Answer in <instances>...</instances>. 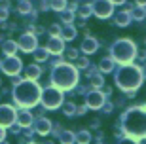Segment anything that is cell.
I'll return each instance as SVG.
<instances>
[{
	"instance_id": "6da1fadb",
	"label": "cell",
	"mask_w": 146,
	"mask_h": 144,
	"mask_svg": "<svg viewBox=\"0 0 146 144\" xmlns=\"http://www.w3.org/2000/svg\"><path fill=\"white\" fill-rule=\"evenodd\" d=\"M121 129L131 139H146V108L133 106L121 116Z\"/></svg>"
},
{
	"instance_id": "7a4b0ae2",
	"label": "cell",
	"mask_w": 146,
	"mask_h": 144,
	"mask_svg": "<svg viewBox=\"0 0 146 144\" xmlns=\"http://www.w3.org/2000/svg\"><path fill=\"white\" fill-rule=\"evenodd\" d=\"M40 86L36 84V80H21L13 86V101H15L17 106L23 108H33L40 102Z\"/></svg>"
},
{
	"instance_id": "3957f363",
	"label": "cell",
	"mask_w": 146,
	"mask_h": 144,
	"mask_svg": "<svg viewBox=\"0 0 146 144\" xmlns=\"http://www.w3.org/2000/svg\"><path fill=\"white\" fill-rule=\"evenodd\" d=\"M144 76H142V70L135 64H129V63H123L121 68L116 72V84L123 91H135L141 87Z\"/></svg>"
},
{
	"instance_id": "277c9868",
	"label": "cell",
	"mask_w": 146,
	"mask_h": 144,
	"mask_svg": "<svg viewBox=\"0 0 146 144\" xmlns=\"http://www.w3.org/2000/svg\"><path fill=\"white\" fill-rule=\"evenodd\" d=\"M51 82L59 89H72L78 82V70L68 63H57L51 68Z\"/></svg>"
},
{
	"instance_id": "5b68a950",
	"label": "cell",
	"mask_w": 146,
	"mask_h": 144,
	"mask_svg": "<svg viewBox=\"0 0 146 144\" xmlns=\"http://www.w3.org/2000/svg\"><path fill=\"white\" fill-rule=\"evenodd\" d=\"M137 53V48L131 40H118L112 46V59L118 63H131Z\"/></svg>"
},
{
	"instance_id": "8992f818",
	"label": "cell",
	"mask_w": 146,
	"mask_h": 144,
	"mask_svg": "<svg viewBox=\"0 0 146 144\" xmlns=\"http://www.w3.org/2000/svg\"><path fill=\"white\" fill-rule=\"evenodd\" d=\"M40 102L46 110H55L63 104V93L59 87H46L44 91H40Z\"/></svg>"
},
{
	"instance_id": "52a82bcc",
	"label": "cell",
	"mask_w": 146,
	"mask_h": 144,
	"mask_svg": "<svg viewBox=\"0 0 146 144\" xmlns=\"http://www.w3.org/2000/svg\"><path fill=\"white\" fill-rule=\"evenodd\" d=\"M112 11H114L112 0H95V2L91 4V13H95L99 19H106V17H110Z\"/></svg>"
},
{
	"instance_id": "ba28073f",
	"label": "cell",
	"mask_w": 146,
	"mask_h": 144,
	"mask_svg": "<svg viewBox=\"0 0 146 144\" xmlns=\"http://www.w3.org/2000/svg\"><path fill=\"white\" fill-rule=\"evenodd\" d=\"M17 48L21 49V51H25V53H33L34 49L38 48L36 36H34L33 32H25V34H21L19 40H17Z\"/></svg>"
},
{
	"instance_id": "9c48e42d",
	"label": "cell",
	"mask_w": 146,
	"mask_h": 144,
	"mask_svg": "<svg viewBox=\"0 0 146 144\" xmlns=\"http://www.w3.org/2000/svg\"><path fill=\"white\" fill-rule=\"evenodd\" d=\"M21 68H23V63H21V59H17L15 55H8L4 59V63H2V70L8 76H17L21 72Z\"/></svg>"
},
{
	"instance_id": "30bf717a",
	"label": "cell",
	"mask_w": 146,
	"mask_h": 144,
	"mask_svg": "<svg viewBox=\"0 0 146 144\" xmlns=\"http://www.w3.org/2000/svg\"><path fill=\"white\" fill-rule=\"evenodd\" d=\"M15 117H17V112L15 108L10 106V104H0V125L2 127H10L15 123Z\"/></svg>"
},
{
	"instance_id": "8fae6325",
	"label": "cell",
	"mask_w": 146,
	"mask_h": 144,
	"mask_svg": "<svg viewBox=\"0 0 146 144\" xmlns=\"http://www.w3.org/2000/svg\"><path fill=\"white\" fill-rule=\"evenodd\" d=\"M104 93H101L99 89L95 91H89L86 95V104L87 108H91V110H99V108H103L104 106Z\"/></svg>"
},
{
	"instance_id": "7c38bea8",
	"label": "cell",
	"mask_w": 146,
	"mask_h": 144,
	"mask_svg": "<svg viewBox=\"0 0 146 144\" xmlns=\"http://www.w3.org/2000/svg\"><path fill=\"white\" fill-rule=\"evenodd\" d=\"M46 48H48L49 53H53V55H61L63 51H65V40H63L61 36H51Z\"/></svg>"
},
{
	"instance_id": "4fadbf2b",
	"label": "cell",
	"mask_w": 146,
	"mask_h": 144,
	"mask_svg": "<svg viewBox=\"0 0 146 144\" xmlns=\"http://www.w3.org/2000/svg\"><path fill=\"white\" fill-rule=\"evenodd\" d=\"M33 123H34V131L38 135H48L51 131V125H53L48 117H38L36 121H33Z\"/></svg>"
},
{
	"instance_id": "5bb4252c",
	"label": "cell",
	"mask_w": 146,
	"mask_h": 144,
	"mask_svg": "<svg viewBox=\"0 0 146 144\" xmlns=\"http://www.w3.org/2000/svg\"><path fill=\"white\" fill-rule=\"evenodd\" d=\"M97 49H99V42L93 36H86V38H84V42H82V51H84L86 55L95 53Z\"/></svg>"
},
{
	"instance_id": "9a60e30c",
	"label": "cell",
	"mask_w": 146,
	"mask_h": 144,
	"mask_svg": "<svg viewBox=\"0 0 146 144\" xmlns=\"http://www.w3.org/2000/svg\"><path fill=\"white\" fill-rule=\"evenodd\" d=\"M15 121H19L21 127H31L33 121H34V117H33V114L29 112V110H23V112H19V116L15 117Z\"/></svg>"
},
{
	"instance_id": "2e32d148",
	"label": "cell",
	"mask_w": 146,
	"mask_h": 144,
	"mask_svg": "<svg viewBox=\"0 0 146 144\" xmlns=\"http://www.w3.org/2000/svg\"><path fill=\"white\" fill-rule=\"evenodd\" d=\"M17 42L15 40H4L2 42V53L4 55H15V51H17Z\"/></svg>"
},
{
	"instance_id": "e0dca14e",
	"label": "cell",
	"mask_w": 146,
	"mask_h": 144,
	"mask_svg": "<svg viewBox=\"0 0 146 144\" xmlns=\"http://www.w3.org/2000/svg\"><path fill=\"white\" fill-rule=\"evenodd\" d=\"M116 61H114L112 57H104V59H101V63H99V70L101 72H112L114 70V66H116Z\"/></svg>"
},
{
	"instance_id": "ac0fdd59",
	"label": "cell",
	"mask_w": 146,
	"mask_h": 144,
	"mask_svg": "<svg viewBox=\"0 0 146 144\" xmlns=\"http://www.w3.org/2000/svg\"><path fill=\"white\" fill-rule=\"evenodd\" d=\"M61 36H63V40H74L76 27H74V25H70V23H66L65 29H61Z\"/></svg>"
},
{
	"instance_id": "d6986e66",
	"label": "cell",
	"mask_w": 146,
	"mask_h": 144,
	"mask_svg": "<svg viewBox=\"0 0 146 144\" xmlns=\"http://www.w3.org/2000/svg\"><path fill=\"white\" fill-rule=\"evenodd\" d=\"M131 21H133V19H131L129 11H121V13L116 15V25H118V27H127Z\"/></svg>"
},
{
	"instance_id": "ffe728a7",
	"label": "cell",
	"mask_w": 146,
	"mask_h": 144,
	"mask_svg": "<svg viewBox=\"0 0 146 144\" xmlns=\"http://www.w3.org/2000/svg\"><path fill=\"white\" fill-rule=\"evenodd\" d=\"M42 74V68H40V64H31L27 68V78L29 80H38Z\"/></svg>"
},
{
	"instance_id": "44dd1931",
	"label": "cell",
	"mask_w": 146,
	"mask_h": 144,
	"mask_svg": "<svg viewBox=\"0 0 146 144\" xmlns=\"http://www.w3.org/2000/svg\"><path fill=\"white\" fill-rule=\"evenodd\" d=\"M129 15H131V19H135V21H142V19L146 17L144 6H137L135 10H131V11H129Z\"/></svg>"
},
{
	"instance_id": "7402d4cb",
	"label": "cell",
	"mask_w": 146,
	"mask_h": 144,
	"mask_svg": "<svg viewBox=\"0 0 146 144\" xmlns=\"http://www.w3.org/2000/svg\"><path fill=\"white\" fill-rule=\"evenodd\" d=\"M48 55H49L48 48H36L34 49V59H36L38 63H44V61L48 59Z\"/></svg>"
},
{
	"instance_id": "603a6c76",
	"label": "cell",
	"mask_w": 146,
	"mask_h": 144,
	"mask_svg": "<svg viewBox=\"0 0 146 144\" xmlns=\"http://www.w3.org/2000/svg\"><path fill=\"white\" fill-rule=\"evenodd\" d=\"M61 108H63V114L68 117L76 116V104L74 102H65V104H61Z\"/></svg>"
},
{
	"instance_id": "cb8c5ba5",
	"label": "cell",
	"mask_w": 146,
	"mask_h": 144,
	"mask_svg": "<svg viewBox=\"0 0 146 144\" xmlns=\"http://www.w3.org/2000/svg\"><path fill=\"white\" fill-rule=\"evenodd\" d=\"M61 142H65V144H70V142H76V135L72 133V131H63L59 137Z\"/></svg>"
},
{
	"instance_id": "d4e9b609",
	"label": "cell",
	"mask_w": 146,
	"mask_h": 144,
	"mask_svg": "<svg viewBox=\"0 0 146 144\" xmlns=\"http://www.w3.org/2000/svg\"><path fill=\"white\" fill-rule=\"evenodd\" d=\"M76 142H82V144L91 142V133H89V131H80V133H76Z\"/></svg>"
},
{
	"instance_id": "484cf974",
	"label": "cell",
	"mask_w": 146,
	"mask_h": 144,
	"mask_svg": "<svg viewBox=\"0 0 146 144\" xmlns=\"http://www.w3.org/2000/svg\"><path fill=\"white\" fill-rule=\"evenodd\" d=\"M49 8L55 11H63L66 8V0H49Z\"/></svg>"
},
{
	"instance_id": "4316f807",
	"label": "cell",
	"mask_w": 146,
	"mask_h": 144,
	"mask_svg": "<svg viewBox=\"0 0 146 144\" xmlns=\"http://www.w3.org/2000/svg\"><path fill=\"white\" fill-rule=\"evenodd\" d=\"M31 10H33V6H31L29 0H21L19 6H17V11H19V13H29Z\"/></svg>"
},
{
	"instance_id": "83f0119b",
	"label": "cell",
	"mask_w": 146,
	"mask_h": 144,
	"mask_svg": "<svg viewBox=\"0 0 146 144\" xmlns=\"http://www.w3.org/2000/svg\"><path fill=\"white\" fill-rule=\"evenodd\" d=\"M91 86L95 87V89H99V87H103V86H104V80H103V76H99V74H93V76H91Z\"/></svg>"
},
{
	"instance_id": "f1b7e54d",
	"label": "cell",
	"mask_w": 146,
	"mask_h": 144,
	"mask_svg": "<svg viewBox=\"0 0 146 144\" xmlns=\"http://www.w3.org/2000/svg\"><path fill=\"white\" fill-rule=\"evenodd\" d=\"M89 15H91V4H84L80 8V17L82 19H87Z\"/></svg>"
},
{
	"instance_id": "f546056e",
	"label": "cell",
	"mask_w": 146,
	"mask_h": 144,
	"mask_svg": "<svg viewBox=\"0 0 146 144\" xmlns=\"http://www.w3.org/2000/svg\"><path fill=\"white\" fill-rule=\"evenodd\" d=\"M72 19H74V11H72V10H66V8H65V10H63V21H65V23H70Z\"/></svg>"
},
{
	"instance_id": "4dcf8cb0",
	"label": "cell",
	"mask_w": 146,
	"mask_h": 144,
	"mask_svg": "<svg viewBox=\"0 0 146 144\" xmlns=\"http://www.w3.org/2000/svg\"><path fill=\"white\" fill-rule=\"evenodd\" d=\"M61 25H51V27H49V34H51V36H61Z\"/></svg>"
},
{
	"instance_id": "1f68e13d",
	"label": "cell",
	"mask_w": 146,
	"mask_h": 144,
	"mask_svg": "<svg viewBox=\"0 0 146 144\" xmlns=\"http://www.w3.org/2000/svg\"><path fill=\"white\" fill-rule=\"evenodd\" d=\"M78 55H80V51H78L76 48H70L68 51H66V57L70 59V61H72V59H78Z\"/></svg>"
},
{
	"instance_id": "d6a6232c",
	"label": "cell",
	"mask_w": 146,
	"mask_h": 144,
	"mask_svg": "<svg viewBox=\"0 0 146 144\" xmlns=\"http://www.w3.org/2000/svg\"><path fill=\"white\" fill-rule=\"evenodd\" d=\"M87 112V104H82V106H76V114L78 116H84Z\"/></svg>"
},
{
	"instance_id": "836d02e7",
	"label": "cell",
	"mask_w": 146,
	"mask_h": 144,
	"mask_svg": "<svg viewBox=\"0 0 146 144\" xmlns=\"http://www.w3.org/2000/svg\"><path fill=\"white\" fill-rule=\"evenodd\" d=\"M87 64H89V61H87V57H82L80 61H78V66H80V68H87Z\"/></svg>"
},
{
	"instance_id": "e575fe53",
	"label": "cell",
	"mask_w": 146,
	"mask_h": 144,
	"mask_svg": "<svg viewBox=\"0 0 146 144\" xmlns=\"http://www.w3.org/2000/svg\"><path fill=\"white\" fill-rule=\"evenodd\" d=\"M6 19H8V10L0 8V21H6Z\"/></svg>"
},
{
	"instance_id": "d590c367",
	"label": "cell",
	"mask_w": 146,
	"mask_h": 144,
	"mask_svg": "<svg viewBox=\"0 0 146 144\" xmlns=\"http://www.w3.org/2000/svg\"><path fill=\"white\" fill-rule=\"evenodd\" d=\"M4 140H6V127L0 125V142H4Z\"/></svg>"
},
{
	"instance_id": "8d00e7d4",
	"label": "cell",
	"mask_w": 146,
	"mask_h": 144,
	"mask_svg": "<svg viewBox=\"0 0 146 144\" xmlns=\"http://www.w3.org/2000/svg\"><path fill=\"white\" fill-rule=\"evenodd\" d=\"M137 6H146V0H137Z\"/></svg>"
},
{
	"instance_id": "74e56055",
	"label": "cell",
	"mask_w": 146,
	"mask_h": 144,
	"mask_svg": "<svg viewBox=\"0 0 146 144\" xmlns=\"http://www.w3.org/2000/svg\"><path fill=\"white\" fill-rule=\"evenodd\" d=\"M112 108H114L112 104H108V106H106V110H104V112H106V114H110V112H112Z\"/></svg>"
},
{
	"instance_id": "f35d334b",
	"label": "cell",
	"mask_w": 146,
	"mask_h": 144,
	"mask_svg": "<svg viewBox=\"0 0 146 144\" xmlns=\"http://www.w3.org/2000/svg\"><path fill=\"white\" fill-rule=\"evenodd\" d=\"M112 4H125V0H112Z\"/></svg>"
},
{
	"instance_id": "ab89813d",
	"label": "cell",
	"mask_w": 146,
	"mask_h": 144,
	"mask_svg": "<svg viewBox=\"0 0 146 144\" xmlns=\"http://www.w3.org/2000/svg\"><path fill=\"white\" fill-rule=\"evenodd\" d=\"M144 108H146V104H144Z\"/></svg>"
}]
</instances>
